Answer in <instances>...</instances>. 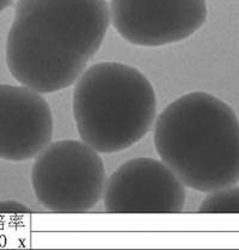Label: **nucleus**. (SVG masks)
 I'll list each match as a JSON object with an SVG mask.
<instances>
[{"mask_svg":"<svg viewBox=\"0 0 239 250\" xmlns=\"http://www.w3.org/2000/svg\"><path fill=\"white\" fill-rule=\"evenodd\" d=\"M53 132V113L42 94L24 85L0 83V159H35L50 145Z\"/></svg>","mask_w":239,"mask_h":250,"instance_id":"7","label":"nucleus"},{"mask_svg":"<svg viewBox=\"0 0 239 250\" xmlns=\"http://www.w3.org/2000/svg\"><path fill=\"white\" fill-rule=\"evenodd\" d=\"M184 184L162 160L132 159L120 166L105 184L108 213H181L186 204Z\"/></svg>","mask_w":239,"mask_h":250,"instance_id":"6","label":"nucleus"},{"mask_svg":"<svg viewBox=\"0 0 239 250\" xmlns=\"http://www.w3.org/2000/svg\"><path fill=\"white\" fill-rule=\"evenodd\" d=\"M158 155L188 188L203 193L239 181V119L207 92H190L169 104L154 123Z\"/></svg>","mask_w":239,"mask_h":250,"instance_id":"2","label":"nucleus"},{"mask_svg":"<svg viewBox=\"0 0 239 250\" xmlns=\"http://www.w3.org/2000/svg\"><path fill=\"white\" fill-rule=\"evenodd\" d=\"M72 108L80 140L100 154H114L151 131L157 119V97L137 68L99 62L77 80Z\"/></svg>","mask_w":239,"mask_h":250,"instance_id":"3","label":"nucleus"},{"mask_svg":"<svg viewBox=\"0 0 239 250\" xmlns=\"http://www.w3.org/2000/svg\"><path fill=\"white\" fill-rule=\"evenodd\" d=\"M13 1H15V0H0V12H2V11L11 6Z\"/></svg>","mask_w":239,"mask_h":250,"instance_id":"10","label":"nucleus"},{"mask_svg":"<svg viewBox=\"0 0 239 250\" xmlns=\"http://www.w3.org/2000/svg\"><path fill=\"white\" fill-rule=\"evenodd\" d=\"M30 212L31 211L26 206L13 200L0 203V213H30Z\"/></svg>","mask_w":239,"mask_h":250,"instance_id":"9","label":"nucleus"},{"mask_svg":"<svg viewBox=\"0 0 239 250\" xmlns=\"http://www.w3.org/2000/svg\"><path fill=\"white\" fill-rule=\"evenodd\" d=\"M197 213H239V187H227L208 193Z\"/></svg>","mask_w":239,"mask_h":250,"instance_id":"8","label":"nucleus"},{"mask_svg":"<svg viewBox=\"0 0 239 250\" xmlns=\"http://www.w3.org/2000/svg\"><path fill=\"white\" fill-rule=\"evenodd\" d=\"M107 172L98 151L83 141L50 143L35 157L31 186L39 203L54 213H84L102 200Z\"/></svg>","mask_w":239,"mask_h":250,"instance_id":"4","label":"nucleus"},{"mask_svg":"<svg viewBox=\"0 0 239 250\" xmlns=\"http://www.w3.org/2000/svg\"><path fill=\"white\" fill-rule=\"evenodd\" d=\"M105 0H18L6 41L12 77L41 94L77 83L110 25Z\"/></svg>","mask_w":239,"mask_h":250,"instance_id":"1","label":"nucleus"},{"mask_svg":"<svg viewBox=\"0 0 239 250\" xmlns=\"http://www.w3.org/2000/svg\"><path fill=\"white\" fill-rule=\"evenodd\" d=\"M110 21L120 36L140 47L189 39L207 21L206 0H111Z\"/></svg>","mask_w":239,"mask_h":250,"instance_id":"5","label":"nucleus"}]
</instances>
